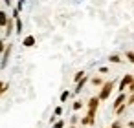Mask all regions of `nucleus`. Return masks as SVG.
<instances>
[{"label":"nucleus","instance_id":"9d476101","mask_svg":"<svg viewBox=\"0 0 134 128\" xmlns=\"http://www.w3.org/2000/svg\"><path fill=\"white\" fill-rule=\"evenodd\" d=\"M13 26H15V20H8V24H6V35L13 33Z\"/></svg>","mask_w":134,"mask_h":128},{"label":"nucleus","instance_id":"9b49d317","mask_svg":"<svg viewBox=\"0 0 134 128\" xmlns=\"http://www.w3.org/2000/svg\"><path fill=\"white\" fill-rule=\"evenodd\" d=\"M85 84H86V75H85V77L77 82V86H75V93H79V92L83 90V86H85Z\"/></svg>","mask_w":134,"mask_h":128},{"label":"nucleus","instance_id":"aec40b11","mask_svg":"<svg viewBox=\"0 0 134 128\" xmlns=\"http://www.w3.org/2000/svg\"><path fill=\"white\" fill-rule=\"evenodd\" d=\"M68 95H70V92H63V95H61V101H66V99H68Z\"/></svg>","mask_w":134,"mask_h":128},{"label":"nucleus","instance_id":"f257e3e1","mask_svg":"<svg viewBox=\"0 0 134 128\" xmlns=\"http://www.w3.org/2000/svg\"><path fill=\"white\" fill-rule=\"evenodd\" d=\"M112 90H114V82H112V81H108V82H103V86H101V90H99V95H97V99H99V101H107V99L110 97Z\"/></svg>","mask_w":134,"mask_h":128},{"label":"nucleus","instance_id":"20e7f679","mask_svg":"<svg viewBox=\"0 0 134 128\" xmlns=\"http://www.w3.org/2000/svg\"><path fill=\"white\" fill-rule=\"evenodd\" d=\"M97 108H99V99H97V97H92V99L88 101V112L96 113V112H97Z\"/></svg>","mask_w":134,"mask_h":128},{"label":"nucleus","instance_id":"0eeeda50","mask_svg":"<svg viewBox=\"0 0 134 128\" xmlns=\"http://www.w3.org/2000/svg\"><path fill=\"white\" fill-rule=\"evenodd\" d=\"M22 44H24L26 48H33V46H35V37H33V35H28V37L22 40Z\"/></svg>","mask_w":134,"mask_h":128},{"label":"nucleus","instance_id":"423d86ee","mask_svg":"<svg viewBox=\"0 0 134 128\" xmlns=\"http://www.w3.org/2000/svg\"><path fill=\"white\" fill-rule=\"evenodd\" d=\"M125 102H127V95H125V93H119V95H118V99H116V102H114V110H116V108H119V106H121V104H125Z\"/></svg>","mask_w":134,"mask_h":128},{"label":"nucleus","instance_id":"412c9836","mask_svg":"<svg viewBox=\"0 0 134 128\" xmlns=\"http://www.w3.org/2000/svg\"><path fill=\"white\" fill-rule=\"evenodd\" d=\"M63 126H64V123H63V121H57V123L53 124V128H63Z\"/></svg>","mask_w":134,"mask_h":128},{"label":"nucleus","instance_id":"5701e85b","mask_svg":"<svg viewBox=\"0 0 134 128\" xmlns=\"http://www.w3.org/2000/svg\"><path fill=\"white\" fill-rule=\"evenodd\" d=\"M110 128H121V123L119 121H116V123H112V126Z\"/></svg>","mask_w":134,"mask_h":128},{"label":"nucleus","instance_id":"393cba45","mask_svg":"<svg viewBox=\"0 0 134 128\" xmlns=\"http://www.w3.org/2000/svg\"><path fill=\"white\" fill-rule=\"evenodd\" d=\"M129 128H134V121H130V123H129Z\"/></svg>","mask_w":134,"mask_h":128},{"label":"nucleus","instance_id":"ddd939ff","mask_svg":"<svg viewBox=\"0 0 134 128\" xmlns=\"http://www.w3.org/2000/svg\"><path fill=\"white\" fill-rule=\"evenodd\" d=\"M83 77H85V71H77V73L74 75V81H75V82H79Z\"/></svg>","mask_w":134,"mask_h":128},{"label":"nucleus","instance_id":"dca6fc26","mask_svg":"<svg viewBox=\"0 0 134 128\" xmlns=\"http://www.w3.org/2000/svg\"><path fill=\"white\" fill-rule=\"evenodd\" d=\"M125 57H127V59L134 64V51H127V53H125Z\"/></svg>","mask_w":134,"mask_h":128},{"label":"nucleus","instance_id":"bb28decb","mask_svg":"<svg viewBox=\"0 0 134 128\" xmlns=\"http://www.w3.org/2000/svg\"><path fill=\"white\" fill-rule=\"evenodd\" d=\"M19 2H22V4H24V0H19Z\"/></svg>","mask_w":134,"mask_h":128},{"label":"nucleus","instance_id":"4be33fe9","mask_svg":"<svg viewBox=\"0 0 134 128\" xmlns=\"http://www.w3.org/2000/svg\"><path fill=\"white\" fill-rule=\"evenodd\" d=\"M61 113H63V106H57L55 108V115H61Z\"/></svg>","mask_w":134,"mask_h":128},{"label":"nucleus","instance_id":"1a4fd4ad","mask_svg":"<svg viewBox=\"0 0 134 128\" xmlns=\"http://www.w3.org/2000/svg\"><path fill=\"white\" fill-rule=\"evenodd\" d=\"M13 20H15V28H17L15 31H17V33H22V20H20V17H17V19H13Z\"/></svg>","mask_w":134,"mask_h":128},{"label":"nucleus","instance_id":"a211bd4d","mask_svg":"<svg viewBox=\"0 0 134 128\" xmlns=\"http://www.w3.org/2000/svg\"><path fill=\"white\" fill-rule=\"evenodd\" d=\"M125 104H134V93H130V97L127 99V102Z\"/></svg>","mask_w":134,"mask_h":128},{"label":"nucleus","instance_id":"7ed1b4c3","mask_svg":"<svg viewBox=\"0 0 134 128\" xmlns=\"http://www.w3.org/2000/svg\"><path fill=\"white\" fill-rule=\"evenodd\" d=\"M132 81H134V77H132L130 73H127V75L121 79V82H119V92L123 93V90H125V88H129V84H130Z\"/></svg>","mask_w":134,"mask_h":128},{"label":"nucleus","instance_id":"39448f33","mask_svg":"<svg viewBox=\"0 0 134 128\" xmlns=\"http://www.w3.org/2000/svg\"><path fill=\"white\" fill-rule=\"evenodd\" d=\"M81 123H83V124H90V126H92V124L96 123V113L88 112V113H86V117H85V119H83Z\"/></svg>","mask_w":134,"mask_h":128},{"label":"nucleus","instance_id":"a878e982","mask_svg":"<svg viewBox=\"0 0 134 128\" xmlns=\"http://www.w3.org/2000/svg\"><path fill=\"white\" fill-rule=\"evenodd\" d=\"M4 4H8V6H9V4H11V0H4Z\"/></svg>","mask_w":134,"mask_h":128},{"label":"nucleus","instance_id":"f8f14e48","mask_svg":"<svg viewBox=\"0 0 134 128\" xmlns=\"http://www.w3.org/2000/svg\"><path fill=\"white\" fill-rule=\"evenodd\" d=\"M108 60H110V62H114V64H118V62H121V59H119V55H110V57H108Z\"/></svg>","mask_w":134,"mask_h":128},{"label":"nucleus","instance_id":"f3484780","mask_svg":"<svg viewBox=\"0 0 134 128\" xmlns=\"http://www.w3.org/2000/svg\"><path fill=\"white\" fill-rule=\"evenodd\" d=\"M81 106H83V102H81V101H75V102H74V110H75V112H77Z\"/></svg>","mask_w":134,"mask_h":128},{"label":"nucleus","instance_id":"4468645a","mask_svg":"<svg viewBox=\"0 0 134 128\" xmlns=\"http://www.w3.org/2000/svg\"><path fill=\"white\" fill-rule=\"evenodd\" d=\"M92 84H94V86H103V81H101L99 77H94V79H92Z\"/></svg>","mask_w":134,"mask_h":128},{"label":"nucleus","instance_id":"f03ea898","mask_svg":"<svg viewBox=\"0 0 134 128\" xmlns=\"http://www.w3.org/2000/svg\"><path fill=\"white\" fill-rule=\"evenodd\" d=\"M11 51H13V46L8 44L6 50H4V53H2V62H0V66H2V68L8 66V60H9V57H11Z\"/></svg>","mask_w":134,"mask_h":128},{"label":"nucleus","instance_id":"b1692460","mask_svg":"<svg viewBox=\"0 0 134 128\" xmlns=\"http://www.w3.org/2000/svg\"><path fill=\"white\" fill-rule=\"evenodd\" d=\"M129 92H130V93H134V81L129 84Z\"/></svg>","mask_w":134,"mask_h":128},{"label":"nucleus","instance_id":"6e6552de","mask_svg":"<svg viewBox=\"0 0 134 128\" xmlns=\"http://www.w3.org/2000/svg\"><path fill=\"white\" fill-rule=\"evenodd\" d=\"M8 13L6 11H0V28H6V24H8Z\"/></svg>","mask_w":134,"mask_h":128},{"label":"nucleus","instance_id":"cd10ccee","mask_svg":"<svg viewBox=\"0 0 134 128\" xmlns=\"http://www.w3.org/2000/svg\"><path fill=\"white\" fill-rule=\"evenodd\" d=\"M70 128H77V126H70Z\"/></svg>","mask_w":134,"mask_h":128},{"label":"nucleus","instance_id":"6ab92c4d","mask_svg":"<svg viewBox=\"0 0 134 128\" xmlns=\"http://www.w3.org/2000/svg\"><path fill=\"white\" fill-rule=\"evenodd\" d=\"M4 50H6V44H4L2 39H0V53H4Z\"/></svg>","mask_w":134,"mask_h":128},{"label":"nucleus","instance_id":"2eb2a0df","mask_svg":"<svg viewBox=\"0 0 134 128\" xmlns=\"http://www.w3.org/2000/svg\"><path fill=\"white\" fill-rule=\"evenodd\" d=\"M4 92H8V84H6V82H2V81H0V95H2Z\"/></svg>","mask_w":134,"mask_h":128}]
</instances>
